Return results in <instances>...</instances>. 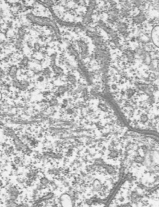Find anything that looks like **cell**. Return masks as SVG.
Wrapping results in <instances>:
<instances>
[{
    "instance_id": "cell-3",
    "label": "cell",
    "mask_w": 159,
    "mask_h": 207,
    "mask_svg": "<svg viewBox=\"0 0 159 207\" xmlns=\"http://www.w3.org/2000/svg\"><path fill=\"white\" fill-rule=\"evenodd\" d=\"M117 30H119V32L121 34L125 35V34L128 33L127 26H126V24L125 23H119L117 24Z\"/></svg>"
},
{
    "instance_id": "cell-6",
    "label": "cell",
    "mask_w": 159,
    "mask_h": 207,
    "mask_svg": "<svg viewBox=\"0 0 159 207\" xmlns=\"http://www.w3.org/2000/svg\"><path fill=\"white\" fill-rule=\"evenodd\" d=\"M152 39H154V41L155 43H158V27H155L154 30H152Z\"/></svg>"
},
{
    "instance_id": "cell-9",
    "label": "cell",
    "mask_w": 159,
    "mask_h": 207,
    "mask_svg": "<svg viewBox=\"0 0 159 207\" xmlns=\"http://www.w3.org/2000/svg\"><path fill=\"white\" fill-rule=\"evenodd\" d=\"M142 0H132V2L134 5L137 8L140 7L142 5Z\"/></svg>"
},
{
    "instance_id": "cell-12",
    "label": "cell",
    "mask_w": 159,
    "mask_h": 207,
    "mask_svg": "<svg viewBox=\"0 0 159 207\" xmlns=\"http://www.w3.org/2000/svg\"><path fill=\"white\" fill-rule=\"evenodd\" d=\"M119 1H120V2H122V1H123V0H119Z\"/></svg>"
},
{
    "instance_id": "cell-2",
    "label": "cell",
    "mask_w": 159,
    "mask_h": 207,
    "mask_svg": "<svg viewBox=\"0 0 159 207\" xmlns=\"http://www.w3.org/2000/svg\"><path fill=\"white\" fill-rule=\"evenodd\" d=\"M132 20L135 24H142V23H143L146 20V17H145L144 14L140 13L137 15L135 16L132 18Z\"/></svg>"
},
{
    "instance_id": "cell-5",
    "label": "cell",
    "mask_w": 159,
    "mask_h": 207,
    "mask_svg": "<svg viewBox=\"0 0 159 207\" xmlns=\"http://www.w3.org/2000/svg\"><path fill=\"white\" fill-rule=\"evenodd\" d=\"M56 20H57V22L61 26H66V27H75L77 26V24L65 22L64 21L61 20L60 19H58V18H57Z\"/></svg>"
},
{
    "instance_id": "cell-11",
    "label": "cell",
    "mask_w": 159,
    "mask_h": 207,
    "mask_svg": "<svg viewBox=\"0 0 159 207\" xmlns=\"http://www.w3.org/2000/svg\"><path fill=\"white\" fill-rule=\"evenodd\" d=\"M55 1H56V2H58V1H59V0H55Z\"/></svg>"
},
{
    "instance_id": "cell-10",
    "label": "cell",
    "mask_w": 159,
    "mask_h": 207,
    "mask_svg": "<svg viewBox=\"0 0 159 207\" xmlns=\"http://www.w3.org/2000/svg\"><path fill=\"white\" fill-rule=\"evenodd\" d=\"M128 9H122V14L123 15H124V16H125V15H128Z\"/></svg>"
},
{
    "instance_id": "cell-1",
    "label": "cell",
    "mask_w": 159,
    "mask_h": 207,
    "mask_svg": "<svg viewBox=\"0 0 159 207\" xmlns=\"http://www.w3.org/2000/svg\"><path fill=\"white\" fill-rule=\"evenodd\" d=\"M29 18V20L32 22L40 26H47L53 27V26L55 23V22L52 21L50 19L48 18L36 17L33 15H30Z\"/></svg>"
},
{
    "instance_id": "cell-7",
    "label": "cell",
    "mask_w": 159,
    "mask_h": 207,
    "mask_svg": "<svg viewBox=\"0 0 159 207\" xmlns=\"http://www.w3.org/2000/svg\"><path fill=\"white\" fill-rule=\"evenodd\" d=\"M96 0H89V6L87 9L94 11L95 9L96 8Z\"/></svg>"
},
{
    "instance_id": "cell-4",
    "label": "cell",
    "mask_w": 159,
    "mask_h": 207,
    "mask_svg": "<svg viewBox=\"0 0 159 207\" xmlns=\"http://www.w3.org/2000/svg\"><path fill=\"white\" fill-rule=\"evenodd\" d=\"M118 15H119V12L117 9H113V10L111 11L110 12V14H109V15H110L109 20L111 22H115L117 20Z\"/></svg>"
},
{
    "instance_id": "cell-8",
    "label": "cell",
    "mask_w": 159,
    "mask_h": 207,
    "mask_svg": "<svg viewBox=\"0 0 159 207\" xmlns=\"http://www.w3.org/2000/svg\"><path fill=\"white\" fill-rule=\"evenodd\" d=\"M98 26H99V27H101L102 29H103V30H105V31L107 30V29L108 27L104 21H101V20H100V21H98Z\"/></svg>"
}]
</instances>
